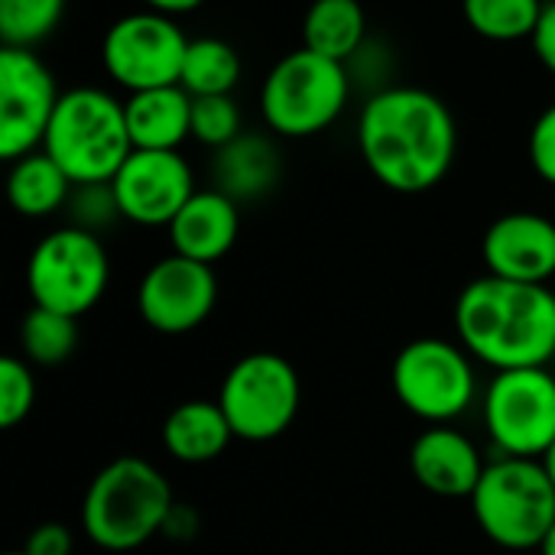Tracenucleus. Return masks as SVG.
I'll use <instances>...</instances> for the list:
<instances>
[{"label":"nucleus","mask_w":555,"mask_h":555,"mask_svg":"<svg viewBox=\"0 0 555 555\" xmlns=\"http://www.w3.org/2000/svg\"><path fill=\"white\" fill-rule=\"evenodd\" d=\"M241 130V107L231 94H211V98H192V140L202 146L221 150L231 140H237Z\"/></svg>","instance_id":"nucleus-27"},{"label":"nucleus","mask_w":555,"mask_h":555,"mask_svg":"<svg viewBox=\"0 0 555 555\" xmlns=\"http://www.w3.org/2000/svg\"><path fill=\"white\" fill-rule=\"evenodd\" d=\"M237 81H241V55L231 42L215 36H202L189 42L179 85L192 98L231 94Z\"/></svg>","instance_id":"nucleus-23"},{"label":"nucleus","mask_w":555,"mask_h":555,"mask_svg":"<svg viewBox=\"0 0 555 555\" xmlns=\"http://www.w3.org/2000/svg\"><path fill=\"white\" fill-rule=\"evenodd\" d=\"M124 114L133 150H179L192 137V94L182 85L133 91Z\"/></svg>","instance_id":"nucleus-18"},{"label":"nucleus","mask_w":555,"mask_h":555,"mask_svg":"<svg viewBox=\"0 0 555 555\" xmlns=\"http://www.w3.org/2000/svg\"><path fill=\"white\" fill-rule=\"evenodd\" d=\"M59 85L33 49H0V156L20 159L42 150L59 107Z\"/></svg>","instance_id":"nucleus-12"},{"label":"nucleus","mask_w":555,"mask_h":555,"mask_svg":"<svg viewBox=\"0 0 555 555\" xmlns=\"http://www.w3.org/2000/svg\"><path fill=\"white\" fill-rule=\"evenodd\" d=\"M302 400V384L296 367L273 351H254L231 364L221 380L218 406L224 410L234 439L270 442L283 436Z\"/></svg>","instance_id":"nucleus-9"},{"label":"nucleus","mask_w":555,"mask_h":555,"mask_svg":"<svg viewBox=\"0 0 555 555\" xmlns=\"http://www.w3.org/2000/svg\"><path fill=\"white\" fill-rule=\"evenodd\" d=\"M481 416L498 455L546 459L555 446V371H498L485 387Z\"/></svg>","instance_id":"nucleus-10"},{"label":"nucleus","mask_w":555,"mask_h":555,"mask_svg":"<svg viewBox=\"0 0 555 555\" xmlns=\"http://www.w3.org/2000/svg\"><path fill=\"white\" fill-rule=\"evenodd\" d=\"M65 0H0V39L3 46L33 49L62 23Z\"/></svg>","instance_id":"nucleus-26"},{"label":"nucleus","mask_w":555,"mask_h":555,"mask_svg":"<svg viewBox=\"0 0 555 555\" xmlns=\"http://www.w3.org/2000/svg\"><path fill=\"white\" fill-rule=\"evenodd\" d=\"M195 530H198L195 511L185 507V504H172V511L166 517V527H163V537H169V540H192Z\"/></svg>","instance_id":"nucleus-33"},{"label":"nucleus","mask_w":555,"mask_h":555,"mask_svg":"<svg viewBox=\"0 0 555 555\" xmlns=\"http://www.w3.org/2000/svg\"><path fill=\"white\" fill-rule=\"evenodd\" d=\"M124 221L169 228L182 205L198 192L192 166L179 150H133L111 179Z\"/></svg>","instance_id":"nucleus-14"},{"label":"nucleus","mask_w":555,"mask_h":555,"mask_svg":"<svg viewBox=\"0 0 555 555\" xmlns=\"http://www.w3.org/2000/svg\"><path fill=\"white\" fill-rule=\"evenodd\" d=\"M218 302V276L208 263L169 254L156 260L137 289L140 319L163 335H185L208 322Z\"/></svg>","instance_id":"nucleus-13"},{"label":"nucleus","mask_w":555,"mask_h":555,"mask_svg":"<svg viewBox=\"0 0 555 555\" xmlns=\"http://www.w3.org/2000/svg\"><path fill=\"white\" fill-rule=\"evenodd\" d=\"M351 98V75L345 62L325 59L312 49L283 55L260 91V111L273 133L302 140L328 130Z\"/></svg>","instance_id":"nucleus-6"},{"label":"nucleus","mask_w":555,"mask_h":555,"mask_svg":"<svg viewBox=\"0 0 555 555\" xmlns=\"http://www.w3.org/2000/svg\"><path fill=\"white\" fill-rule=\"evenodd\" d=\"M530 42H533V52L543 62V68L550 75H555V0L546 3V10L540 16V26H537V33H533Z\"/></svg>","instance_id":"nucleus-32"},{"label":"nucleus","mask_w":555,"mask_h":555,"mask_svg":"<svg viewBox=\"0 0 555 555\" xmlns=\"http://www.w3.org/2000/svg\"><path fill=\"white\" fill-rule=\"evenodd\" d=\"M397 400L429 426H449L478 400L475 358L449 338H416L390 367Z\"/></svg>","instance_id":"nucleus-7"},{"label":"nucleus","mask_w":555,"mask_h":555,"mask_svg":"<svg viewBox=\"0 0 555 555\" xmlns=\"http://www.w3.org/2000/svg\"><path fill=\"white\" fill-rule=\"evenodd\" d=\"M553 364H555V361H553Z\"/></svg>","instance_id":"nucleus-38"},{"label":"nucleus","mask_w":555,"mask_h":555,"mask_svg":"<svg viewBox=\"0 0 555 555\" xmlns=\"http://www.w3.org/2000/svg\"><path fill=\"white\" fill-rule=\"evenodd\" d=\"M7 555H29V553H23V550H20V553H7Z\"/></svg>","instance_id":"nucleus-37"},{"label":"nucleus","mask_w":555,"mask_h":555,"mask_svg":"<svg viewBox=\"0 0 555 555\" xmlns=\"http://www.w3.org/2000/svg\"><path fill=\"white\" fill-rule=\"evenodd\" d=\"M468 501L481 533L501 550H540L555 527V481L543 459L498 455Z\"/></svg>","instance_id":"nucleus-5"},{"label":"nucleus","mask_w":555,"mask_h":555,"mask_svg":"<svg viewBox=\"0 0 555 555\" xmlns=\"http://www.w3.org/2000/svg\"><path fill=\"white\" fill-rule=\"evenodd\" d=\"M234 439V429L218 400H185L163 423V446L176 462H215Z\"/></svg>","instance_id":"nucleus-20"},{"label":"nucleus","mask_w":555,"mask_h":555,"mask_svg":"<svg viewBox=\"0 0 555 555\" xmlns=\"http://www.w3.org/2000/svg\"><path fill=\"white\" fill-rule=\"evenodd\" d=\"M459 345L498 371L555 361V293L546 283L478 276L455 299Z\"/></svg>","instance_id":"nucleus-2"},{"label":"nucleus","mask_w":555,"mask_h":555,"mask_svg":"<svg viewBox=\"0 0 555 555\" xmlns=\"http://www.w3.org/2000/svg\"><path fill=\"white\" fill-rule=\"evenodd\" d=\"M358 150L384 189L420 195L449 176L459 127L439 94L397 85L367 98L358 120Z\"/></svg>","instance_id":"nucleus-1"},{"label":"nucleus","mask_w":555,"mask_h":555,"mask_svg":"<svg viewBox=\"0 0 555 555\" xmlns=\"http://www.w3.org/2000/svg\"><path fill=\"white\" fill-rule=\"evenodd\" d=\"M367 39V13L361 0H312L302 20V49L335 62H351Z\"/></svg>","instance_id":"nucleus-22"},{"label":"nucleus","mask_w":555,"mask_h":555,"mask_svg":"<svg viewBox=\"0 0 555 555\" xmlns=\"http://www.w3.org/2000/svg\"><path fill=\"white\" fill-rule=\"evenodd\" d=\"M78 319L33 306L20 322V348L29 364L55 367L68 361L78 348Z\"/></svg>","instance_id":"nucleus-24"},{"label":"nucleus","mask_w":555,"mask_h":555,"mask_svg":"<svg viewBox=\"0 0 555 555\" xmlns=\"http://www.w3.org/2000/svg\"><path fill=\"white\" fill-rule=\"evenodd\" d=\"M540 555H555V527L550 530V537L543 540V546H540Z\"/></svg>","instance_id":"nucleus-35"},{"label":"nucleus","mask_w":555,"mask_h":555,"mask_svg":"<svg viewBox=\"0 0 555 555\" xmlns=\"http://www.w3.org/2000/svg\"><path fill=\"white\" fill-rule=\"evenodd\" d=\"M189 42L192 39L172 16L140 10L111 23L101 42V62L104 72L130 94L166 88L179 85Z\"/></svg>","instance_id":"nucleus-11"},{"label":"nucleus","mask_w":555,"mask_h":555,"mask_svg":"<svg viewBox=\"0 0 555 555\" xmlns=\"http://www.w3.org/2000/svg\"><path fill=\"white\" fill-rule=\"evenodd\" d=\"M491 276L517 283H550L555 276V221L537 211L501 215L481 241Z\"/></svg>","instance_id":"nucleus-15"},{"label":"nucleus","mask_w":555,"mask_h":555,"mask_svg":"<svg viewBox=\"0 0 555 555\" xmlns=\"http://www.w3.org/2000/svg\"><path fill=\"white\" fill-rule=\"evenodd\" d=\"M166 231L172 254L215 267L237 244L241 205L218 189H202L182 205V211L172 218Z\"/></svg>","instance_id":"nucleus-17"},{"label":"nucleus","mask_w":555,"mask_h":555,"mask_svg":"<svg viewBox=\"0 0 555 555\" xmlns=\"http://www.w3.org/2000/svg\"><path fill=\"white\" fill-rule=\"evenodd\" d=\"M75 182L65 176V169L46 153H26L10 163L7 176V198L16 215L23 218H49L68 205Z\"/></svg>","instance_id":"nucleus-21"},{"label":"nucleus","mask_w":555,"mask_h":555,"mask_svg":"<svg viewBox=\"0 0 555 555\" xmlns=\"http://www.w3.org/2000/svg\"><path fill=\"white\" fill-rule=\"evenodd\" d=\"M485 468L472 436L455 426H429L410 446V472L436 498H472Z\"/></svg>","instance_id":"nucleus-16"},{"label":"nucleus","mask_w":555,"mask_h":555,"mask_svg":"<svg viewBox=\"0 0 555 555\" xmlns=\"http://www.w3.org/2000/svg\"><path fill=\"white\" fill-rule=\"evenodd\" d=\"M205 0H143L146 10L153 13H163V16H182V13H192L198 10Z\"/></svg>","instance_id":"nucleus-34"},{"label":"nucleus","mask_w":555,"mask_h":555,"mask_svg":"<svg viewBox=\"0 0 555 555\" xmlns=\"http://www.w3.org/2000/svg\"><path fill=\"white\" fill-rule=\"evenodd\" d=\"M543 465H546V472H550V478H553V481H555V446H553V449H550V455L543 459Z\"/></svg>","instance_id":"nucleus-36"},{"label":"nucleus","mask_w":555,"mask_h":555,"mask_svg":"<svg viewBox=\"0 0 555 555\" xmlns=\"http://www.w3.org/2000/svg\"><path fill=\"white\" fill-rule=\"evenodd\" d=\"M543 10V0H462L468 26L491 42L533 39Z\"/></svg>","instance_id":"nucleus-25"},{"label":"nucleus","mask_w":555,"mask_h":555,"mask_svg":"<svg viewBox=\"0 0 555 555\" xmlns=\"http://www.w3.org/2000/svg\"><path fill=\"white\" fill-rule=\"evenodd\" d=\"M111 283V257L104 241L81 228L49 231L29 254L26 286L33 306L81 319L91 312Z\"/></svg>","instance_id":"nucleus-8"},{"label":"nucleus","mask_w":555,"mask_h":555,"mask_svg":"<svg viewBox=\"0 0 555 555\" xmlns=\"http://www.w3.org/2000/svg\"><path fill=\"white\" fill-rule=\"evenodd\" d=\"M36 406V377L26 358H3L0 361V426H20Z\"/></svg>","instance_id":"nucleus-29"},{"label":"nucleus","mask_w":555,"mask_h":555,"mask_svg":"<svg viewBox=\"0 0 555 555\" xmlns=\"http://www.w3.org/2000/svg\"><path fill=\"white\" fill-rule=\"evenodd\" d=\"M68 224L72 228H81V231H91L101 237V231L114 228L124 215H120V205H117V195L111 189V182H88V185H75L72 195H68Z\"/></svg>","instance_id":"nucleus-28"},{"label":"nucleus","mask_w":555,"mask_h":555,"mask_svg":"<svg viewBox=\"0 0 555 555\" xmlns=\"http://www.w3.org/2000/svg\"><path fill=\"white\" fill-rule=\"evenodd\" d=\"M172 504L166 475L146 459L124 455L91 478L81 504V530L98 550L130 553L163 533Z\"/></svg>","instance_id":"nucleus-3"},{"label":"nucleus","mask_w":555,"mask_h":555,"mask_svg":"<svg viewBox=\"0 0 555 555\" xmlns=\"http://www.w3.org/2000/svg\"><path fill=\"white\" fill-rule=\"evenodd\" d=\"M42 150L75 185L111 182L133 153L124 101L91 85L62 91Z\"/></svg>","instance_id":"nucleus-4"},{"label":"nucleus","mask_w":555,"mask_h":555,"mask_svg":"<svg viewBox=\"0 0 555 555\" xmlns=\"http://www.w3.org/2000/svg\"><path fill=\"white\" fill-rule=\"evenodd\" d=\"M530 166L533 172L555 185V104L546 107L530 130Z\"/></svg>","instance_id":"nucleus-30"},{"label":"nucleus","mask_w":555,"mask_h":555,"mask_svg":"<svg viewBox=\"0 0 555 555\" xmlns=\"http://www.w3.org/2000/svg\"><path fill=\"white\" fill-rule=\"evenodd\" d=\"M211 172H215L218 192H224L237 205H247V202L267 198L276 189L283 163H280L276 146L267 137L241 133L228 146L215 150Z\"/></svg>","instance_id":"nucleus-19"},{"label":"nucleus","mask_w":555,"mask_h":555,"mask_svg":"<svg viewBox=\"0 0 555 555\" xmlns=\"http://www.w3.org/2000/svg\"><path fill=\"white\" fill-rule=\"evenodd\" d=\"M72 550H75V533L65 524H39L23 546V553L29 555H72Z\"/></svg>","instance_id":"nucleus-31"}]
</instances>
